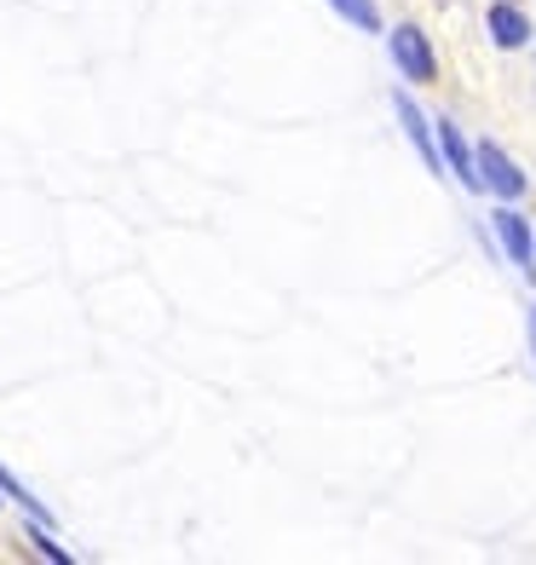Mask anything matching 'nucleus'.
Instances as JSON below:
<instances>
[{
    "label": "nucleus",
    "instance_id": "obj_1",
    "mask_svg": "<svg viewBox=\"0 0 536 565\" xmlns=\"http://www.w3.org/2000/svg\"><path fill=\"white\" fill-rule=\"evenodd\" d=\"M393 58H398V70L410 75V82H432V75H439V64H432V46H427V35H421V30H410V23H404V30L393 35Z\"/></svg>",
    "mask_w": 536,
    "mask_h": 565
},
{
    "label": "nucleus",
    "instance_id": "obj_2",
    "mask_svg": "<svg viewBox=\"0 0 536 565\" xmlns=\"http://www.w3.org/2000/svg\"><path fill=\"white\" fill-rule=\"evenodd\" d=\"M439 139H444V157H450V173L462 179L468 191H484V173L473 168V157H468V145H462V134H455L450 121H439Z\"/></svg>",
    "mask_w": 536,
    "mask_h": 565
},
{
    "label": "nucleus",
    "instance_id": "obj_3",
    "mask_svg": "<svg viewBox=\"0 0 536 565\" xmlns=\"http://www.w3.org/2000/svg\"><path fill=\"white\" fill-rule=\"evenodd\" d=\"M479 168L491 173V185H496V191H502L507 202H514V196H525V173H519L514 162H507V157H502L496 145H484V157H479Z\"/></svg>",
    "mask_w": 536,
    "mask_h": 565
},
{
    "label": "nucleus",
    "instance_id": "obj_4",
    "mask_svg": "<svg viewBox=\"0 0 536 565\" xmlns=\"http://www.w3.org/2000/svg\"><path fill=\"white\" fill-rule=\"evenodd\" d=\"M491 41L496 46H525L530 41V23L519 7H491Z\"/></svg>",
    "mask_w": 536,
    "mask_h": 565
},
{
    "label": "nucleus",
    "instance_id": "obj_5",
    "mask_svg": "<svg viewBox=\"0 0 536 565\" xmlns=\"http://www.w3.org/2000/svg\"><path fill=\"white\" fill-rule=\"evenodd\" d=\"M496 231H502V243L514 248V260H519V266H536V254H530V231H525V220H519V214H496Z\"/></svg>",
    "mask_w": 536,
    "mask_h": 565
},
{
    "label": "nucleus",
    "instance_id": "obj_6",
    "mask_svg": "<svg viewBox=\"0 0 536 565\" xmlns=\"http://www.w3.org/2000/svg\"><path fill=\"white\" fill-rule=\"evenodd\" d=\"M398 121H404V127H410V139L421 145V157H427L432 168H439V157H432V139H427V121H421V110L410 105V98H398Z\"/></svg>",
    "mask_w": 536,
    "mask_h": 565
},
{
    "label": "nucleus",
    "instance_id": "obj_7",
    "mask_svg": "<svg viewBox=\"0 0 536 565\" xmlns=\"http://www.w3.org/2000/svg\"><path fill=\"white\" fill-rule=\"evenodd\" d=\"M329 7H341L357 30H380V12H375V0H329Z\"/></svg>",
    "mask_w": 536,
    "mask_h": 565
},
{
    "label": "nucleus",
    "instance_id": "obj_8",
    "mask_svg": "<svg viewBox=\"0 0 536 565\" xmlns=\"http://www.w3.org/2000/svg\"><path fill=\"white\" fill-rule=\"evenodd\" d=\"M530 347H536V312H530Z\"/></svg>",
    "mask_w": 536,
    "mask_h": 565
}]
</instances>
